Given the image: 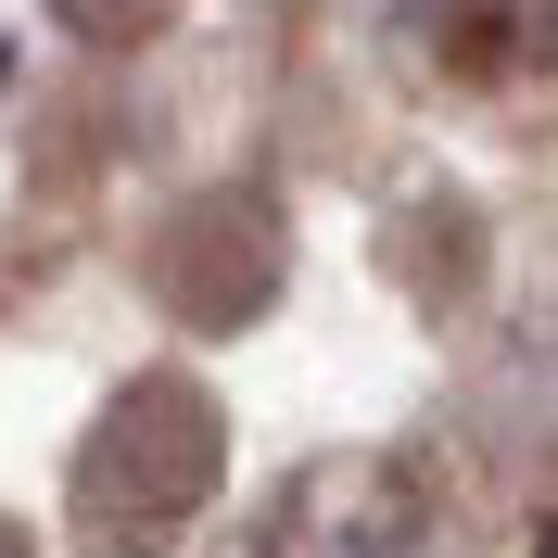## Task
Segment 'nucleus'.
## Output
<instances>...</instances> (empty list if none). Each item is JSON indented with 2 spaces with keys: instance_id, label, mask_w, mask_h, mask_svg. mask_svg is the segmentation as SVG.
Wrapping results in <instances>:
<instances>
[{
  "instance_id": "obj_2",
  "label": "nucleus",
  "mask_w": 558,
  "mask_h": 558,
  "mask_svg": "<svg viewBox=\"0 0 558 558\" xmlns=\"http://www.w3.org/2000/svg\"><path fill=\"white\" fill-rule=\"evenodd\" d=\"M229 558H432V483H418L407 457H381V445L305 457L229 533Z\"/></svg>"
},
{
  "instance_id": "obj_3",
  "label": "nucleus",
  "mask_w": 558,
  "mask_h": 558,
  "mask_svg": "<svg viewBox=\"0 0 558 558\" xmlns=\"http://www.w3.org/2000/svg\"><path fill=\"white\" fill-rule=\"evenodd\" d=\"M153 292H166L191 330H242V317L279 292V216L254 204V191H204V204H178L166 242H153Z\"/></svg>"
},
{
  "instance_id": "obj_6",
  "label": "nucleus",
  "mask_w": 558,
  "mask_h": 558,
  "mask_svg": "<svg viewBox=\"0 0 558 558\" xmlns=\"http://www.w3.org/2000/svg\"><path fill=\"white\" fill-rule=\"evenodd\" d=\"M0 558H38V546H26V533H13V521H0Z\"/></svg>"
},
{
  "instance_id": "obj_5",
  "label": "nucleus",
  "mask_w": 558,
  "mask_h": 558,
  "mask_svg": "<svg viewBox=\"0 0 558 558\" xmlns=\"http://www.w3.org/2000/svg\"><path fill=\"white\" fill-rule=\"evenodd\" d=\"M51 13H64L76 38H102V51H128V38H153L178 13V0H51Z\"/></svg>"
},
{
  "instance_id": "obj_4",
  "label": "nucleus",
  "mask_w": 558,
  "mask_h": 558,
  "mask_svg": "<svg viewBox=\"0 0 558 558\" xmlns=\"http://www.w3.org/2000/svg\"><path fill=\"white\" fill-rule=\"evenodd\" d=\"M407 26L470 89H521V76L558 64V0H407Z\"/></svg>"
},
{
  "instance_id": "obj_1",
  "label": "nucleus",
  "mask_w": 558,
  "mask_h": 558,
  "mask_svg": "<svg viewBox=\"0 0 558 558\" xmlns=\"http://www.w3.org/2000/svg\"><path fill=\"white\" fill-rule=\"evenodd\" d=\"M216 457H229V432H216L204 381H178V368L128 381L89 418V445H76V546H102V558L178 546L216 495Z\"/></svg>"
},
{
  "instance_id": "obj_7",
  "label": "nucleus",
  "mask_w": 558,
  "mask_h": 558,
  "mask_svg": "<svg viewBox=\"0 0 558 558\" xmlns=\"http://www.w3.org/2000/svg\"><path fill=\"white\" fill-rule=\"evenodd\" d=\"M533 558H558V521H546V546H533Z\"/></svg>"
}]
</instances>
